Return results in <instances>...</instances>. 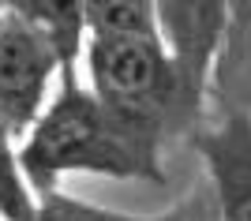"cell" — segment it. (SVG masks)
I'll use <instances>...</instances> for the list:
<instances>
[{
	"label": "cell",
	"instance_id": "6",
	"mask_svg": "<svg viewBox=\"0 0 251 221\" xmlns=\"http://www.w3.org/2000/svg\"><path fill=\"white\" fill-rule=\"evenodd\" d=\"M15 15L56 53V60L68 64V75H72L79 38L86 30L83 4H60V0H52V4H15Z\"/></svg>",
	"mask_w": 251,
	"mask_h": 221
},
{
	"label": "cell",
	"instance_id": "2",
	"mask_svg": "<svg viewBox=\"0 0 251 221\" xmlns=\"http://www.w3.org/2000/svg\"><path fill=\"white\" fill-rule=\"evenodd\" d=\"M86 64L98 101L154 131L169 105L184 101L161 38H90Z\"/></svg>",
	"mask_w": 251,
	"mask_h": 221
},
{
	"label": "cell",
	"instance_id": "10",
	"mask_svg": "<svg viewBox=\"0 0 251 221\" xmlns=\"http://www.w3.org/2000/svg\"><path fill=\"white\" fill-rule=\"evenodd\" d=\"M191 214L195 221H221L218 210H214V199H210V191H199L195 199H191Z\"/></svg>",
	"mask_w": 251,
	"mask_h": 221
},
{
	"label": "cell",
	"instance_id": "8",
	"mask_svg": "<svg viewBox=\"0 0 251 221\" xmlns=\"http://www.w3.org/2000/svg\"><path fill=\"white\" fill-rule=\"evenodd\" d=\"M0 218L4 221H38V206L26 188L19 154L11 150V135L0 127Z\"/></svg>",
	"mask_w": 251,
	"mask_h": 221
},
{
	"label": "cell",
	"instance_id": "12",
	"mask_svg": "<svg viewBox=\"0 0 251 221\" xmlns=\"http://www.w3.org/2000/svg\"><path fill=\"white\" fill-rule=\"evenodd\" d=\"M0 221H4V218H0Z\"/></svg>",
	"mask_w": 251,
	"mask_h": 221
},
{
	"label": "cell",
	"instance_id": "3",
	"mask_svg": "<svg viewBox=\"0 0 251 221\" xmlns=\"http://www.w3.org/2000/svg\"><path fill=\"white\" fill-rule=\"evenodd\" d=\"M52 68L56 53L23 19L0 26V127L8 135L34 131L42 120Z\"/></svg>",
	"mask_w": 251,
	"mask_h": 221
},
{
	"label": "cell",
	"instance_id": "5",
	"mask_svg": "<svg viewBox=\"0 0 251 221\" xmlns=\"http://www.w3.org/2000/svg\"><path fill=\"white\" fill-rule=\"evenodd\" d=\"M210 199L221 221H251V113H232L199 135Z\"/></svg>",
	"mask_w": 251,
	"mask_h": 221
},
{
	"label": "cell",
	"instance_id": "7",
	"mask_svg": "<svg viewBox=\"0 0 251 221\" xmlns=\"http://www.w3.org/2000/svg\"><path fill=\"white\" fill-rule=\"evenodd\" d=\"M83 15L90 38H161L150 0H86Z\"/></svg>",
	"mask_w": 251,
	"mask_h": 221
},
{
	"label": "cell",
	"instance_id": "4",
	"mask_svg": "<svg viewBox=\"0 0 251 221\" xmlns=\"http://www.w3.org/2000/svg\"><path fill=\"white\" fill-rule=\"evenodd\" d=\"M232 8L225 4H157V34L176 68L180 94L188 105L202 98L206 68L229 30Z\"/></svg>",
	"mask_w": 251,
	"mask_h": 221
},
{
	"label": "cell",
	"instance_id": "9",
	"mask_svg": "<svg viewBox=\"0 0 251 221\" xmlns=\"http://www.w3.org/2000/svg\"><path fill=\"white\" fill-rule=\"evenodd\" d=\"M38 221H124V218L101 214L94 206H83V202H72V199H49L38 210Z\"/></svg>",
	"mask_w": 251,
	"mask_h": 221
},
{
	"label": "cell",
	"instance_id": "1",
	"mask_svg": "<svg viewBox=\"0 0 251 221\" xmlns=\"http://www.w3.org/2000/svg\"><path fill=\"white\" fill-rule=\"evenodd\" d=\"M154 150H157L154 127L113 113L109 105L98 101L94 90H79V83L68 75L56 101L34 124L19 161L23 172L38 188H49L60 172L161 180Z\"/></svg>",
	"mask_w": 251,
	"mask_h": 221
},
{
	"label": "cell",
	"instance_id": "11",
	"mask_svg": "<svg viewBox=\"0 0 251 221\" xmlns=\"http://www.w3.org/2000/svg\"><path fill=\"white\" fill-rule=\"evenodd\" d=\"M154 221H195V214H191V202H184L180 210L165 214V218H154Z\"/></svg>",
	"mask_w": 251,
	"mask_h": 221
}]
</instances>
